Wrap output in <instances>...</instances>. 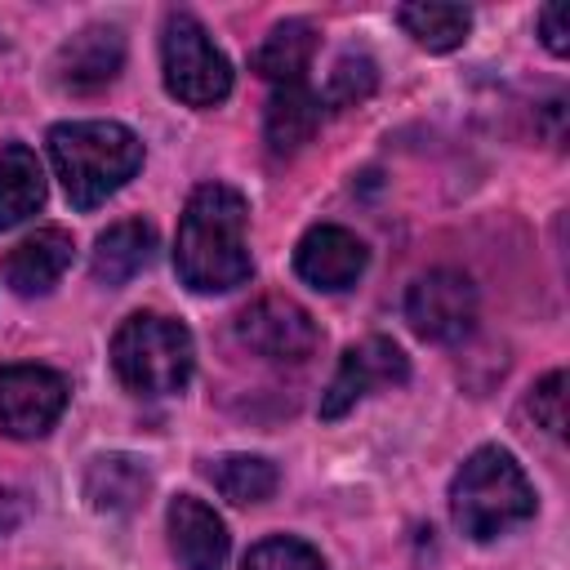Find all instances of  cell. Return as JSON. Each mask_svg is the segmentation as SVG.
<instances>
[{
    "label": "cell",
    "instance_id": "obj_1",
    "mask_svg": "<svg viewBox=\"0 0 570 570\" xmlns=\"http://www.w3.org/2000/svg\"><path fill=\"white\" fill-rule=\"evenodd\" d=\"M245 227H249V205L236 187L227 183L196 187L178 218V240H174V267L183 285L196 294H227L245 285L254 272Z\"/></svg>",
    "mask_w": 570,
    "mask_h": 570
},
{
    "label": "cell",
    "instance_id": "obj_3",
    "mask_svg": "<svg viewBox=\"0 0 570 570\" xmlns=\"http://www.w3.org/2000/svg\"><path fill=\"white\" fill-rule=\"evenodd\" d=\"M450 517L476 543L499 539L512 525L530 521L534 490H530L521 463L499 445H481L476 454H468V463L450 481Z\"/></svg>",
    "mask_w": 570,
    "mask_h": 570
},
{
    "label": "cell",
    "instance_id": "obj_4",
    "mask_svg": "<svg viewBox=\"0 0 570 570\" xmlns=\"http://www.w3.org/2000/svg\"><path fill=\"white\" fill-rule=\"evenodd\" d=\"M191 361L196 343L183 321L138 312L120 321V330L111 334V370L129 392L169 396L191 379Z\"/></svg>",
    "mask_w": 570,
    "mask_h": 570
},
{
    "label": "cell",
    "instance_id": "obj_19",
    "mask_svg": "<svg viewBox=\"0 0 570 570\" xmlns=\"http://www.w3.org/2000/svg\"><path fill=\"white\" fill-rule=\"evenodd\" d=\"M401 27L414 36V45L432 49V53H450L468 40L472 31V13L463 4H401Z\"/></svg>",
    "mask_w": 570,
    "mask_h": 570
},
{
    "label": "cell",
    "instance_id": "obj_13",
    "mask_svg": "<svg viewBox=\"0 0 570 570\" xmlns=\"http://www.w3.org/2000/svg\"><path fill=\"white\" fill-rule=\"evenodd\" d=\"M71 236L62 232V227H40V232H31L27 240H18L13 249H9V258H4V285L13 289V294H49L58 281H62V272L71 267Z\"/></svg>",
    "mask_w": 570,
    "mask_h": 570
},
{
    "label": "cell",
    "instance_id": "obj_23",
    "mask_svg": "<svg viewBox=\"0 0 570 570\" xmlns=\"http://www.w3.org/2000/svg\"><path fill=\"white\" fill-rule=\"evenodd\" d=\"M530 414H534V423H539L543 432H552V436L566 432V374H561V370H552L548 379L534 383Z\"/></svg>",
    "mask_w": 570,
    "mask_h": 570
},
{
    "label": "cell",
    "instance_id": "obj_11",
    "mask_svg": "<svg viewBox=\"0 0 570 570\" xmlns=\"http://www.w3.org/2000/svg\"><path fill=\"white\" fill-rule=\"evenodd\" d=\"M120 67H125V36L116 27H85L58 49L53 80L71 94H89V89L111 85Z\"/></svg>",
    "mask_w": 570,
    "mask_h": 570
},
{
    "label": "cell",
    "instance_id": "obj_9",
    "mask_svg": "<svg viewBox=\"0 0 570 570\" xmlns=\"http://www.w3.org/2000/svg\"><path fill=\"white\" fill-rule=\"evenodd\" d=\"M67 410V379L45 365H4L0 370V428L18 441L45 436Z\"/></svg>",
    "mask_w": 570,
    "mask_h": 570
},
{
    "label": "cell",
    "instance_id": "obj_6",
    "mask_svg": "<svg viewBox=\"0 0 570 570\" xmlns=\"http://www.w3.org/2000/svg\"><path fill=\"white\" fill-rule=\"evenodd\" d=\"M405 321L428 343H463L476 325V289L463 272H423L405 294Z\"/></svg>",
    "mask_w": 570,
    "mask_h": 570
},
{
    "label": "cell",
    "instance_id": "obj_17",
    "mask_svg": "<svg viewBox=\"0 0 570 570\" xmlns=\"http://www.w3.org/2000/svg\"><path fill=\"white\" fill-rule=\"evenodd\" d=\"M45 205V165L31 147H0V232L27 223Z\"/></svg>",
    "mask_w": 570,
    "mask_h": 570
},
{
    "label": "cell",
    "instance_id": "obj_5",
    "mask_svg": "<svg viewBox=\"0 0 570 570\" xmlns=\"http://www.w3.org/2000/svg\"><path fill=\"white\" fill-rule=\"evenodd\" d=\"M160 67H165V89L187 107H214L232 94V62L209 40V31L183 9L165 18Z\"/></svg>",
    "mask_w": 570,
    "mask_h": 570
},
{
    "label": "cell",
    "instance_id": "obj_25",
    "mask_svg": "<svg viewBox=\"0 0 570 570\" xmlns=\"http://www.w3.org/2000/svg\"><path fill=\"white\" fill-rule=\"evenodd\" d=\"M22 512H27V503H22V494H18V490H4V485H0V539L18 530V521H22Z\"/></svg>",
    "mask_w": 570,
    "mask_h": 570
},
{
    "label": "cell",
    "instance_id": "obj_2",
    "mask_svg": "<svg viewBox=\"0 0 570 570\" xmlns=\"http://www.w3.org/2000/svg\"><path fill=\"white\" fill-rule=\"evenodd\" d=\"M49 160L67 200L76 209H94L138 174L142 142L116 120H62L49 129Z\"/></svg>",
    "mask_w": 570,
    "mask_h": 570
},
{
    "label": "cell",
    "instance_id": "obj_15",
    "mask_svg": "<svg viewBox=\"0 0 570 570\" xmlns=\"http://www.w3.org/2000/svg\"><path fill=\"white\" fill-rule=\"evenodd\" d=\"M151 490V472L134 454H98L85 468V499L98 512H134Z\"/></svg>",
    "mask_w": 570,
    "mask_h": 570
},
{
    "label": "cell",
    "instance_id": "obj_12",
    "mask_svg": "<svg viewBox=\"0 0 570 570\" xmlns=\"http://www.w3.org/2000/svg\"><path fill=\"white\" fill-rule=\"evenodd\" d=\"M165 525H169V548L183 561V570H223L227 525L209 503H200L196 494H178L169 499Z\"/></svg>",
    "mask_w": 570,
    "mask_h": 570
},
{
    "label": "cell",
    "instance_id": "obj_24",
    "mask_svg": "<svg viewBox=\"0 0 570 570\" xmlns=\"http://www.w3.org/2000/svg\"><path fill=\"white\" fill-rule=\"evenodd\" d=\"M570 4L566 0H552V4H543V13H539V40L548 45V53H566L570 49Z\"/></svg>",
    "mask_w": 570,
    "mask_h": 570
},
{
    "label": "cell",
    "instance_id": "obj_10",
    "mask_svg": "<svg viewBox=\"0 0 570 570\" xmlns=\"http://www.w3.org/2000/svg\"><path fill=\"white\" fill-rule=\"evenodd\" d=\"M365 245L356 240V232H347V227H338V223H321V227H312L303 240H298V249H294V272L312 285V289H330V294H338V289H347V285H356V276L365 272Z\"/></svg>",
    "mask_w": 570,
    "mask_h": 570
},
{
    "label": "cell",
    "instance_id": "obj_14",
    "mask_svg": "<svg viewBox=\"0 0 570 570\" xmlns=\"http://www.w3.org/2000/svg\"><path fill=\"white\" fill-rule=\"evenodd\" d=\"M151 254H156V227L142 218H125L98 236L89 272L98 285H125L129 276H138L151 263Z\"/></svg>",
    "mask_w": 570,
    "mask_h": 570
},
{
    "label": "cell",
    "instance_id": "obj_22",
    "mask_svg": "<svg viewBox=\"0 0 570 570\" xmlns=\"http://www.w3.org/2000/svg\"><path fill=\"white\" fill-rule=\"evenodd\" d=\"M245 570H325V561H321V552L312 543L276 534V539H263V543L249 548Z\"/></svg>",
    "mask_w": 570,
    "mask_h": 570
},
{
    "label": "cell",
    "instance_id": "obj_18",
    "mask_svg": "<svg viewBox=\"0 0 570 570\" xmlns=\"http://www.w3.org/2000/svg\"><path fill=\"white\" fill-rule=\"evenodd\" d=\"M321 125V94H312L307 85H281L267 102V116H263V134H267V147L272 151H298Z\"/></svg>",
    "mask_w": 570,
    "mask_h": 570
},
{
    "label": "cell",
    "instance_id": "obj_8",
    "mask_svg": "<svg viewBox=\"0 0 570 570\" xmlns=\"http://www.w3.org/2000/svg\"><path fill=\"white\" fill-rule=\"evenodd\" d=\"M410 379V361L392 338H365L352 343L338 356V370L330 379V387L321 392V419H343L356 401H365L379 387H396Z\"/></svg>",
    "mask_w": 570,
    "mask_h": 570
},
{
    "label": "cell",
    "instance_id": "obj_16",
    "mask_svg": "<svg viewBox=\"0 0 570 570\" xmlns=\"http://www.w3.org/2000/svg\"><path fill=\"white\" fill-rule=\"evenodd\" d=\"M312 53H316V31H312V22L289 18V22H276V27L263 36V45L254 49L249 67H254L263 80H272V85H303L307 67H312Z\"/></svg>",
    "mask_w": 570,
    "mask_h": 570
},
{
    "label": "cell",
    "instance_id": "obj_21",
    "mask_svg": "<svg viewBox=\"0 0 570 570\" xmlns=\"http://www.w3.org/2000/svg\"><path fill=\"white\" fill-rule=\"evenodd\" d=\"M374 85H379L374 62H370L365 53H343V58L334 62L330 80H325L321 107H356V102H365V98L374 94Z\"/></svg>",
    "mask_w": 570,
    "mask_h": 570
},
{
    "label": "cell",
    "instance_id": "obj_7",
    "mask_svg": "<svg viewBox=\"0 0 570 570\" xmlns=\"http://www.w3.org/2000/svg\"><path fill=\"white\" fill-rule=\"evenodd\" d=\"M236 334L249 352H258L267 361H307L321 343L312 312L285 294H263L249 307H240Z\"/></svg>",
    "mask_w": 570,
    "mask_h": 570
},
{
    "label": "cell",
    "instance_id": "obj_20",
    "mask_svg": "<svg viewBox=\"0 0 570 570\" xmlns=\"http://www.w3.org/2000/svg\"><path fill=\"white\" fill-rule=\"evenodd\" d=\"M209 481H214V490L223 494V499H232V503H263V499H272L276 494V485H281V472H276V463H267L263 454H227V459H218L214 468H209Z\"/></svg>",
    "mask_w": 570,
    "mask_h": 570
}]
</instances>
